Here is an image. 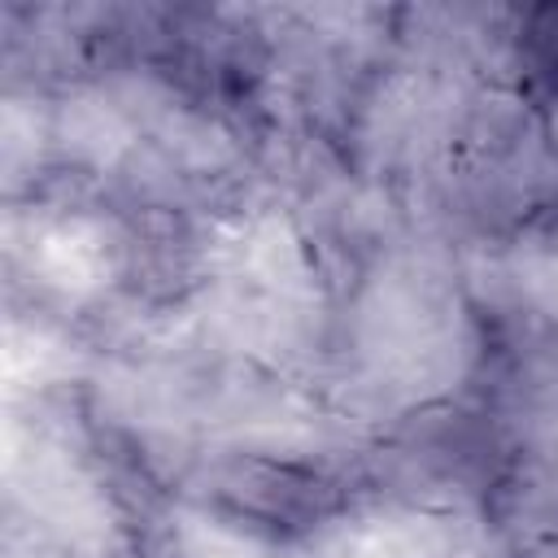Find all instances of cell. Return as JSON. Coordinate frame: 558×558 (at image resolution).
Instances as JSON below:
<instances>
[{
    "instance_id": "cell-1",
    "label": "cell",
    "mask_w": 558,
    "mask_h": 558,
    "mask_svg": "<svg viewBox=\"0 0 558 558\" xmlns=\"http://www.w3.org/2000/svg\"><path fill=\"white\" fill-rule=\"evenodd\" d=\"M209 501L231 519H240L244 527L270 536H305L340 514L344 493L327 471L310 462L227 453L209 466Z\"/></svg>"
},
{
    "instance_id": "cell-2",
    "label": "cell",
    "mask_w": 558,
    "mask_h": 558,
    "mask_svg": "<svg viewBox=\"0 0 558 558\" xmlns=\"http://www.w3.org/2000/svg\"><path fill=\"white\" fill-rule=\"evenodd\" d=\"M549 135H554V148H558V105H554V118H549Z\"/></svg>"
}]
</instances>
